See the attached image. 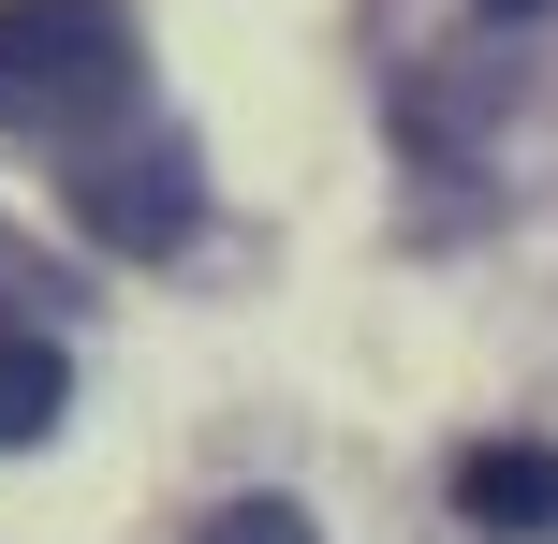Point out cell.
<instances>
[{
	"mask_svg": "<svg viewBox=\"0 0 558 544\" xmlns=\"http://www.w3.org/2000/svg\"><path fill=\"white\" fill-rule=\"evenodd\" d=\"M147 104V45L118 0H0V133L29 147H104Z\"/></svg>",
	"mask_w": 558,
	"mask_h": 544,
	"instance_id": "6da1fadb",
	"label": "cell"
},
{
	"mask_svg": "<svg viewBox=\"0 0 558 544\" xmlns=\"http://www.w3.org/2000/svg\"><path fill=\"white\" fill-rule=\"evenodd\" d=\"M74 221L104 251H177L206 221V177L177 133H104V147H74Z\"/></svg>",
	"mask_w": 558,
	"mask_h": 544,
	"instance_id": "7a4b0ae2",
	"label": "cell"
},
{
	"mask_svg": "<svg viewBox=\"0 0 558 544\" xmlns=\"http://www.w3.org/2000/svg\"><path fill=\"white\" fill-rule=\"evenodd\" d=\"M456 516L471 530H558V442H471L456 457Z\"/></svg>",
	"mask_w": 558,
	"mask_h": 544,
	"instance_id": "3957f363",
	"label": "cell"
},
{
	"mask_svg": "<svg viewBox=\"0 0 558 544\" xmlns=\"http://www.w3.org/2000/svg\"><path fill=\"white\" fill-rule=\"evenodd\" d=\"M74 412V368H59V339H29V324H0V457H29V442Z\"/></svg>",
	"mask_w": 558,
	"mask_h": 544,
	"instance_id": "277c9868",
	"label": "cell"
},
{
	"mask_svg": "<svg viewBox=\"0 0 558 544\" xmlns=\"http://www.w3.org/2000/svg\"><path fill=\"white\" fill-rule=\"evenodd\" d=\"M192 544H324V530H308L294 500H235V516H206Z\"/></svg>",
	"mask_w": 558,
	"mask_h": 544,
	"instance_id": "5b68a950",
	"label": "cell"
},
{
	"mask_svg": "<svg viewBox=\"0 0 558 544\" xmlns=\"http://www.w3.org/2000/svg\"><path fill=\"white\" fill-rule=\"evenodd\" d=\"M485 15H500V29H514V15H558V0H485Z\"/></svg>",
	"mask_w": 558,
	"mask_h": 544,
	"instance_id": "8992f818",
	"label": "cell"
}]
</instances>
